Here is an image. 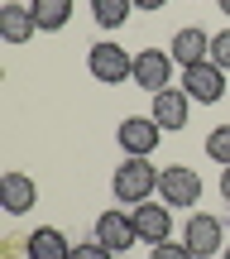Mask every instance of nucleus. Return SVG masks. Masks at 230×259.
Masks as SVG:
<instances>
[{"label":"nucleus","mask_w":230,"mask_h":259,"mask_svg":"<svg viewBox=\"0 0 230 259\" xmlns=\"http://www.w3.org/2000/svg\"><path fill=\"white\" fill-rule=\"evenodd\" d=\"M111 192H115V202H125V206H139V202H149V197L158 192V168L149 163V158H120V168L111 173Z\"/></svg>","instance_id":"obj_1"},{"label":"nucleus","mask_w":230,"mask_h":259,"mask_svg":"<svg viewBox=\"0 0 230 259\" xmlns=\"http://www.w3.org/2000/svg\"><path fill=\"white\" fill-rule=\"evenodd\" d=\"M86 72L96 77V82H106V87H120V82H129L134 77V53H125L120 44H91L86 48Z\"/></svg>","instance_id":"obj_2"},{"label":"nucleus","mask_w":230,"mask_h":259,"mask_svg":"<svg viewBox=\"0 0 230 259\" xmlns=\"http://www.w3.org/2000/svg\"><path fill=\"white\" fill-rule=\"evenodd\" d=\"M158 197H163V206H187V211H192V206L202 202V178H197V168H187V163L158 168Z\"/></svg>","instance_id":"obj_3"},{"label":"nucleus","mask_w":230,"mask_h":259,"mask_svg":"<svg viewBox=\"0 0 230 259\" xmlns=\"http://www.w3.org/2000/svg\"><path fill=\"white\" fill-rule=\"evenodd\" d=\"M182 245L197 259L221 254L225 250V221H221V216H211V211H192V216H187V231H182Z\"/></svg>","instance_id":"obj_4"},{"label":"nucleus","mask_w":230,"mask_h":259,"mask_svg":"<svg viewBox=\"0 0 230 259\" xmlns=\"http://www.w3.org/2000/svg\"><path fill=\"white\" fill-rule=\"evenodd\" d=\"M129 82L139 87V92H163V87H173V53L168 48H144V53H134V77Z\"/></svg>","instance_id":"obj_5"},{"label":"nucleus","mask_w":230,"mask_h":259,"mask_svg":"<svg viewBox=\"0 0 230 259\" xmlns=\"http://www.w3.org/2000/svg\"><path fill=\"white\" fill-rule=\"evenodd\" d=\"M182 92L192 96V101H202V106H216V101L225 96V67H216L211 58H206V63L182 67Z\"/></svg>","instance_id":"obj_6"},{"label":"nucleus","mask_w":230,"mask_h":259,"mask_svg":"<svg viewBox=\"0 0 230 259\" xmlns=\"http://www.w3.org/2000/svg\"><path fill=\"white\" fill-rule=\"evenodd\" d=\"M115 139H120V149H125L129 158H149L158 149V139H163V130H158L154 115H125L115 130Z\"/></svg>","instance_id":"obj_7"},{"label":"nucleus","mask_w":230,"mask_h":259,"mask_svg":"<svg viewBox=\"0 0 230 259\" xmlns=\"http://www.w3.org/2000/svg\"><path fill=\"white\" fill-rule=\"evenodd\" d=\"M134 231H139V245H163V240H173V206H154V202H139L134 211Z\"/></svg>","instance_id":"obj_8"},{"label":"nucleus","mask_w":230,"mask_h":259,"mask_svg":"<svg viewBox=\"0 0 230 259\" xmlns=\"http://www.w3.org/2000/svg\"><path fill=\"white\" fill-rule=\"evenodd\" d=\"M96 240H101L106 245V250H129V245H139V231H134V216H125V211H115V206H111V211H101V216H96Z\"/></svg>","instance_id":"obj_9"},{"label":"nucleus","mask_w":230,"mask_h":259,"mask_svg":"<svg viewBox=\"0 0 230 259\" xmlns=\"http://www.w3.org/2000/svg\"><path fill=\"white\" fill-rule=\"evenodd\" d=\"M187 115H192V96H187L182 87L154 92V120H158V130H182Z\"/></svg>","instance_id":"obj_10"},{"label":"nucleus","mask_w":230,"mask_h":259,"mask_svg":"<svg viewBox=\"0 0 230 259\" xmlns=\"http://www.w3.org/2000/svg\"><path fill=\"white\" fill-rule=\"evenodd\" d=\"M168 53H173V63H177V67L206 63V58H211V34H206V29H197V24H187V29H177V34H173Z\"/></svg>","instance_id":"obj_11"},{"label":"nucleus","mask_w":230,"mask_h":259,"mask_svg":"<svg viewBox=\"0 0 230 259\" xmlns=\"http://www.w3.org/2000/svg\"><path fill=\"white\" fill-rule=\"evenodd\" d=\"M0 206L10 216H24L29 206H38V183L29 173H5L0 178Z\"/></svg>","instance_id":"obj_12"},{"label":"nucleus","mask_w":230,"mask_h":259,"mask_svg":"<svg viewBox=\"0 0 230 259\" xmlns=\"http://www.w3.org/2000/svg\"><path fill=\"white\" fill-rule=\"evenodd\" d=\"M38 34V24H34V10L29 5H19V0H10V5H0V38L5 44H29V38Z\"/></svg>","instance_id":"obj_13"},{"label":"nucleus","mask_w":230,"mask_h":259,"mask_svg":"<svg viewBox=\"0 0 230 259\" xmlns=\"http://www.w3.org/2000/svg\"><path fill=\"white\" fill-rule=\"evenodd\" d=\"M24 254L29 259H72V245H67V235L58 226H38L24 240Z\"/></svg>","instance_id":"obj_14"},{"label":"nucleus","mask_w":230,"mask_h":259,"mask_svg":"<svg viewBox=\"0 0 230 259\" xmlns=\"http://www.w3.org/2000/svg\"><path fill=\"white\" fill-rule=\"evenodd\" d=\"M29 10H34V24L43 34H58L72 19V0H29Z\"/></svg>","instance_id":"obj_15"},{"label":"nucleus","mask_w":230,"mask_h":259,"mask_svg":"<svg viewBox=\"0 0 230 259\" xmlns=\"http://www.w3.org/2000/svg\"><path fill=\"white\" fill-rule=\"evenodd\" d=\"M129 10H134V0H91V19L101 29H120L129 19Z\"/></svg>","instance_id":"obj_16"},{"label":"nucleus","mask_w":230,"mask_h":259,"mask_svg":"<svg viewBox=\"0 0 230 259\" xmlns=\"http://www.w3.org/2000/svg\"><path fill=\"white\" fill-rule=\"evenodd\" d=\"M206 158L221 163V168H230V125H216L211 135H206Z\"/></svg>","instance_id":"obj_17"},{"label":"nucleus","mask_w":230,"mask_h":259,"mask_svg":"<svg viewBox=\"0 0 230 259\" xmlns=\"http://www.w3.org/2000/svg\"><path fill=\"white\" fill-rule=\"evenodd\" d=\"M211 63L230 72V29H221V34H211Z\"/></svg>","instance_id":"obj_18"},{"label":"nucleus","mask_w":230,"mask_h":259,"mask_svg":"<svg viewBox=\"0 0 230 259\" xmlns=\"http://www.w3.org/2000/svg\"><path fill=\"white\" fill-rule=\"evenodd\" d=\"M72 259H115V250H106V245L91 235L86 245H77V250H72Z\"/></svg>","instance_id":"obj_19"},{"label":"nucleus","mask_w":230,"mask_h":259,"mask_svg":"<svg viewBox=\"0 0 230 259\" xmlns=\"http://www.w3.org/2000/svg\"><path fill=\"white\" fill-rule=\"evenodd\" d=\"M154 259H197L187 245H173V240H163V245H154Z\"/></svg>","instance_id":"obj_20"},{"label":"nucleus","mask_w":230,"mask_h":259,"mask_svg":"<svg viewBox=\"0 0 230 259\" xmlns=\"http://www.w3.org/2000/svg\"><path fill=\"white\" fill-rule=\"evenodd\" d=\"M168 0H134V10H149V15H154V10H163Z\"/></svg>","instance_id":"obj_21"},{"label":"nucleus","mask_w":230,"mask_h":259,"mask_svg":"<svg viewBox=\"0 0 230 259\" xmlns=\"http://www.w3.org/2000/svg\"><path fill=\"white\" fill-rule=\"evenodd\" d=\"M221 197L230 202V168H221Z\"/></svg>","instance_id":"obj_22"},{"label":"nucleus","mask_w":230,"mask_h":259,"mask_svg":"<svg viewBox=\"0 0 230 259\" xmlns=\"http://www.w3.org/2000/svg\"><path fill=\"white\" fill-rule=\"evenodd\" d=\"M216 5H221V15H230V0H216Z\"/></svg>","instance_id":"obj_23"},{"label":"nucleus","mask_w":230,"mask_h":259,"mask_svg":"<svg viewBox=\"0 0 230 259\" xmlns=\"http://www.w3.org/2000/svg\"><path fill=\"white\" fill-rule=\"evenodd\" d=\"M221 259H230V245H225V250H221Z\"/></svg>","instance_id":"obj_24"}]
</instances>
